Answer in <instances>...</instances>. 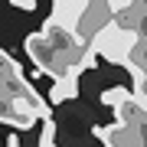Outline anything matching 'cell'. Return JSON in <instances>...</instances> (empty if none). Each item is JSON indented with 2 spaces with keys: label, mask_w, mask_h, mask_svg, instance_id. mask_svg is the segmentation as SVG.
<instances>
[{
  "label": "cell",
  "mask_w": 147,
  "mask_h": 147,
  "mask_svg": "<svg viewBox=\"0 0 147 147\" xmlns=\"http://www.w3.org/2000/svg\"><path fill=\"white\" fill-rule=\"evenodd\" d=\"M46 118H53V111H49V101L36 92V85H30V82L3 85L0 82V121L3 124H10L13 131H26V127Z\"/></svg>",
  "instance_id": "obj_1"
},
{
  "label": "cell",
  "mask_w": 147,
  "mask_h": 147,
  "mask_svg": "<svg viewBox=\"0 0 147 147\" xmlns=\"http://www.w3.org/2000/svg\"><path fill=\"white\" fill-rule=\"evenodd\" d=\"M23 49H26V56L33 59V62H36V69H39V72L53 75L56 82H59V79H65V75H62V65H59L56 53L49 49V42L42 39V33H33V36H26V42H23Z\"/></svg>",
  "instance_id": "obj_2"
},
{
  "label": "cell",
  "mask_w": 147,
  "mask_h": 147,
  "mask_svg": "<svg viewBox=\"0 0 147 147\" xmlns=\"http://www.w3.org/2000/svg\"><path fill=\"white\" fill-rule=\"evenodd\" d=\"M0 82L3 85H13V82H26L23 79V69H20V62L7 53L3 46H0Z\"/></svg>",
  "instance_id": "obj_3"
},
{
  "label": "cell",
  "mask_w": 147,
  "mask_h": 147,
  "mask_svg": "<svg viewBox=\"0 0 147 147\" xmlns=\"http://www.w3.org/2000/svg\"><path fill=\"white\" fill-rule=\"evenodd\" d=\"M79 95V79H59L53 88H49V105H62V101H72Z\"/></svg>",
  "instance_id": "obj_4"
},
{
  "label": "cell",
  "mask_w": 147,
  "mask_h": 147,
  "mask_svg": "<svg viewBox=\"0 0 147 147\" xmlns=\"http://www.w3.org/2000/svg\"><path fill=\"white\" fill-rule=\"evenodd\" d=\"M127 101H131V92H127V88H121V85H111V88H105V92H101V105H108L111 111L124 108Z\"/></svg>",
  "instance_id": "obj_5"
},
{
  "label": "cell",
  "mask_w": 147,
  "mask_h": 147,
  "mask_svg": "<svg viewBox=\"0 0 147 147\" xmlns=\"http://www.w3.org/2000/svg\"><path fill=\"white\" fill-rule=\"evenodd\" d=\"M13 7H16V10H36V0H13Z\"/></svg>",
  "instance_id": "obj_6"
},
{
  "label": "cell",
  "mask_w": 147,
  "mask_h": 147,
  "mask_svg": "<svg viewBox=\"0 0 147 147\" xmlns=\"http://www.w3.org/2000/svg\"><path fill=\"white\" fill-rule=\"evenodd\" d=\"M7 147H20V137H16V134H10V137H7Z\"/></svg>",
  "instance_id": "obj_7"
},
{
  "label": "cell",
  "mask_w": 147,
  "mask_h": 147,
  "mask_svg": "<svg viewBox=\"0 0 147 147\" xmlns=\"http://www.w3.org/2000/svg\"><path fill=\"white\" fill-rule=\"evenodd\" d=\"M39 147H59L56 141H39Z\"/></svg>",
  "instance_id": "obj_8"
}]
</instances>
